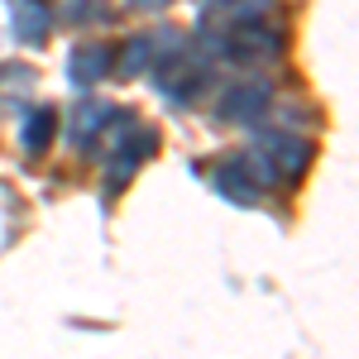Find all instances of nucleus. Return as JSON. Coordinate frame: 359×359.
I'll use <instances>...</instances> for the list:
<instances>
[{
    "instance_id": "nucleus-10",
    "label": "nucleus",
    "mask_w": 359,
    "mask_h": 359,
    "mask_svg": "<svg viewBox=\"0 0 359 359\" xmlns=\"http://www.w3.org/2000/svg\"><path fill=\"white\" fill-rule=\"evenodd\" d=\"M139 5H163V0H139Z\"/></svg>"
},
{
    "instance_id": "nucleus-3",
    "label": "nucleus",
    "mask_w": 359,
    "mask_h": 359,
    "mask_svg": "<svg viewBox=\"0 0 359 359\" xmlns=\"http://www.w3.org/2000/svg\"><path fill=\"white\" fill-rule=\"evenodd\" d=\"M115 62V53L106 48V43H86V48H72V57H67V72H72V82H101L106 77V67Z\"/></svg>"
},
{
    "instance_id": "nucleus-7",
    "label": "nucleus",
    "mask_w": 359,
    "mask_h": 359,
    "mask_svg": "<svg viewBox=\"0 0 359 359\" xmlns=\"http://www.w3.org/2000/svg\"><path fill=\"white\" fill-rule=\"evenodd\" d=\"M15 5V29H20V39H43V29H48V10L39 5V0H10Z\"/></svg>"
},
{
    "instance_id": "nucleus-4",
    "label": "nucleus",
    "mask_w": 359,
    "mask_h": 359,
    "mask_svg": "<svg viewBox=\"0 0 359 359\" xmlns=\"http://www.w3.org/2000/svg\"><path fill=\"white\" fill-rule=\"evenodd\" d=\"M230 48H235L240 57L278 53V48H283V34H264V25H245V29H235V39H230Z\"/></svg>"
},
{
    "instance_id": "nucleus-9",
    "label": "nucleus",
    "mask_w": 359,
    "mask_h": 359,
    "mask_svg": "<svg viewBox=\"0 0 359 359\" xmlns=\"http://www.w3.org/2000/svg\"><path fill=\"white\" fill-rule=\"evenodd\" d=\"M235 10H240V15H259V10H269V0H240Z\"/></svg>"
},
{
    "instance_id": "nucleus-2",
    "label": "nucleus",
    "mask_w": 359,
    "mask_h": 359,
    "mask_svg": "<svg viewBox=\"0 0 359 359\" xmlns=\"http://www.w3.org/2000/svg\"><path fill=\"white\" fill-rule=\"evenodd\" d=\"M264 106H269V86L264 82L235 86V91L221 96V120H254V115H264Z\"/></svg>"
},
{
    "instance_id": "nucleus-6",
    "label": "nucleus",
    "mask_w": 359,
    "mask_h": 359,
    "mask_svg": "<svg viewBox=\"0 0 359 359\" xmlns=\"http://www.w3.org/2000/svg\"><path fill=\"white\" fill-rule=\"evenodd\" d=\"M216 187H221L230 201H240V206H254V201H259V187L240 172V163H225L221 172H216Z\"/></svg>"
},
{
    "instance_id": "nucleus-1",
    "label": "nucleus",
    "mask_w": 359,
    "mask_h": 359,
    "mask_svg": "<svg viewBox=\"0 0 359 359\" xmlns=\"http://www.w3.org/2000/svg\"><path fill=\"white\" fill-rule=\"evenodd\" d=\"M259 149H264V158L273 163L278 177H297L306 168V158H311L306 139H297V135H269V139H259Z\"/></svg>"
},
{
    "instance_id": "nucleus-5",
    "label": "nucleus",
    "mask_w": 359,
    "mask_h": 359,
    "mask_svg": "<svg viewBox=\"0 0 359 359\" xmlns=\"http://www.w3.org/2000/svg\"><path fill=\"white\" fill-rule=\"evenodd\" d=\"M53 130H57V115L48 106H39V111L25 120V149L29 154H43L48 144H53Z\"/></svg>"
},
{
    "instance_id": "nucleus-8",
    "label": "nucleus",
    "mask_w": 359,
    "mask_h": 359,
    "mask_svg": "<svg viewBox=\"0 0 359 359\" xmlns=\"http://www.w3.org/2000/svg\"><path fill=\"white\" fill-rule=\"evenodd\" d=\"M144 57H154V43H149V34H144V39H135V43L125 48V72H139V67H144Z\"/></svg>"
}]
</instances>
